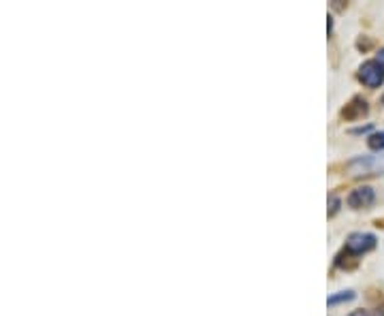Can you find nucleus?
<instances>
[{
	"label": "nucleus",
	"instance_id": "nucleus-1",
	"mask_svg": "<svg viewBox=\"0 0 384 316\" xmlns=\"http://www.w3.org/2000/svg\"><path fill=\"white\" fill-rule=\"evenodd\" d=\"M358 79L367 88H380L384 84V67L378 60H367L358 69Z\"/></svg>",
	"mask_w": 384,
	"mask_h": 316
},
{
	"label": "nucleus",
	"instance_id": "nucleus-2",
	"mask_svg": "<svg viewBox=\"0 0 384 316\" xmlns=\"http://www.w3.org/2000/svg\"><path fill=\"white\" fill-rule=\"evenodd\" d=\"M375 248V237L371 233H352L348 239H346V248L344 252L352 254V256H361L369 250Z\"/></svg>",
	"mask_w": 384,
	"mask_h": 316
},
{
	"label": "nucleus",
	"instance_id": "nucleus-3",
	"mask_svg": "<svg viewBox=\"0 0 384 316\" xmlns=\"http://www.w3.org/2000/svg\"><path fill=\"white\" fill-rule=\"evenodd\" d=\"M373 201H375V193H373V188H369V186H358V188H354V191L348 195V199H346L348 208H352V210H367V208L373 205Z\"/></svg>",
	"mask_w": 384,
	"mask_h": 316
},
{
	"label": "nucleus",
	"instance_id": "nucleus-4",
	"mask_svg": "<svg viewBox=\"0 0 384 316\" xmlns=\"http://www.w3.org/2000/svg\"><path fill=\"white\" fill-rule=\"evenodd\" d=\"M367 103L363 101V98H352L344 109H341V118H346V120H358V118H363L365 113H367Z\"/></svg>",
	"mask_w": 384,
	"mask_h": 316
},
{
	"label": "nucleus",
	"instance_id": "nucleus-5",
	"mask_svg": "<svg viewBox=\"0 0 384 316\" xmlns=\"http://www.w3.org/2000/svg\"><path fill=\"white\" fill-rule=\"evenodd\" d=\"M367 145H369V149H373V152L384 149V130H380V132H371V135L367 137Z\"/></svg>",
	"mask_w": 384,
	"mask_h": 316
},
{
	"label": "nucleus",
	"instance_id": "nucleus-6",
	"mask_svg": "<svg viewBox=\"0 0 384 316\" xmlns=\"http://www.w3.org/2000/svg\"><path fill=\"white\" fill-rule=\"evenodd\" d=\"M354 299V293L352 290H344V293H337V295H331L327 299L329 305H337V303H344V301H352Z\"/></svg>",
	"mask_w": 384,
	"mask_h": 316
},
{
	"label": "nucleus",
	"instance_id": "nucleus-7",
	"mask_svg": "<svg viewBox=\"0 0 384 316\" xmlns=\"http://www.w3.org/2000/svg\"><path fill=\"white\" fill-rule=\"evenodd\" d=\"M329 205H331V208H329V216H333V214L339 210V199H337V197H331V199H329Z\"/></svg>",
	"mask_w": 384,
	"mask_h": 316
},
{
	"label": "nucleus",
	"instance_id": "nucleus-8",
	"mask_svg": "<svg viewBox=\"0 0 384 316\" xmlns=\"http://www.w3.org/2000/svg\"><path fill=\"white\" fill-rule=\"evenodd\" d=\"M373 316H384V299H380L375 303V310H373Z\"/></svg>",
	"mask_w": 384,
	"mask_h": 316
},
{
	"label": "nucleus",
	"instance_id": "nucleus-9",
	"mask_svg": "<svg viewBox=\"0 0 384 316\" xmlns=\"http://www.w3.org/2000/svg\"><path fill=\"white\" fill-rule=\"evenodd\" d=\"M375 60H378V62H380V64H382V67H384V50H380V52H378V56H375Z\"/></svg>",
	"mask_w": 384,
	"mask_h": 316
},
{
	"label": "nucleus",
	"instance_id": "nucleus-10",
	"mask_svg": "<svg viewBox=\"0 0 384 316\" xmlns=\"http://www.w3.org/2000/svg\"><path fill=\"white\" fill-rule=\"evenodd\" d=\"M348 316H367V312H365V310H354V312H350Z\"/></svg>",
	"mask_w": 384,
	"mask_h": 316
},
{
	"label": "nucleus",
	"instance_id": "nucleus-11",
	"mask_svg": "<svg viewBox=\"0 0 384 316\" xmlns=\"http://www.w3.org/2000/svg\"><path fill=\"white\" fill-rule=\"evenodd\" d=\"M382 105H384V94H382Z\"/></svg>",
	"mask_w": 384,
	"mask_h": 316
}]
</instances>
